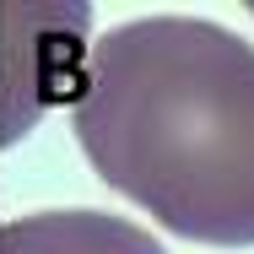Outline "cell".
<instances>
[{
  "instance_id": "cell-4",
  "label": "cell",
  "mask_w": 254,
  "mask_h": 254,
  "mask_svg": "<svg viewBox=\"0 0 254 254\" xmlns=\"http://www.w3.org/2000/svg\"><path fill=\"white\" fill-rule=\"evenodd\" d=\"M249 16H254V5H249Z\"/></svg>"
},
{
  "instance_id": "cell-3",
  "label": "cell",
  "mask_w": 254,
  "mask_h": 254,
  "mask_svg": "<svg viewBox=\"0 0 254 254\" xmlns=\"http://www.w3.org/2000/svg\"><path fill=\"white\" fill-rule=\"evenodd\" d=\"M0 254H168L152 233L108 211H33L0 227Z\"/></svg>"
},
{
  "instance_id": "cell-2",
  "label": "cell",
  "mask_w": 254,
  "mask_h": 254,
  "mask_svg": "<svg viewBox=\"0 0 254 254\" xmlns=\"http://www.w3.org/2000/svg\"><path fill=\"white\" fill-rule=\"evenodd\" d=\"M87 5L5 0L0 5V146H16L44 108H76L87 98Z\"/></svg>"
},
{
  "instance_id": "cell-1",
  "label": "cell",
  "mask_w": 254,
  "mask_h": 254,
  "mask_svg": "<svg viewBox=\"0 0 254 254\" xmlns=\"http://www.w3.org/2000/svg\"><path fill=\"white\" fill-rule=\"evenodd\" d=\"M70 130L108 190L168 233L254 244V44L205 16H141L103 33Z\"/></svg>"
}]
</instances>
